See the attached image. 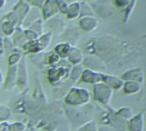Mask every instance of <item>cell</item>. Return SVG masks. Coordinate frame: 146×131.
I'll use <instances>...</instances> for the list:
<instances>
[{
    "mask_svg": "<svg viewBox=\"0 0 146 131\" xmlns=\"http://www.w3.org/2000/svg\"><path fill=\"white\" fill-rule=\"evenodd\" d=\"M137 0H131V2L129 4V5L126 7V11H125V21L127 22L131 17V15L132 14L134 9H135V6H136V4H137Z\"/></svg>",
    "mask_w": 146,
    "mask_h": 131,
    "instance_id": "cell-1",
    "label": "cell"
},
{
    "mask_svg": "<svg viewBox=\"0 0 146 131\" xmlns=\"http://www.w3.org/2000/svg\"><path fill=\"white\" fill-rule=\"evenodd\" d=\"M116 2V5L119 6V7H121V8H125L129 5L131 0H115Z\"/></svg>",
    "mask_w": 146,
    "mask_h": 131,
    "instance_id": "cell-2",
    "label": "cell"
}]
</instances>
